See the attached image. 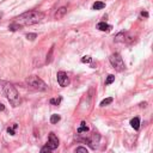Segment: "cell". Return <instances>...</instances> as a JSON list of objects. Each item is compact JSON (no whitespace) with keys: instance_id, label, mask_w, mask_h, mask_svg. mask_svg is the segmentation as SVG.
<instances>
[{"instance_id":"cell-17","label":"cell","mask_w":153,"mask_h":153,"mask_svg":"<svg viewBox=\"0 0 153 153\" xmlns=\"http://www.w3.org/2000/svg\"><path fill=\"white\" fill-rule=\"evenodd\" d=\"M114 82H115V75L109 74L108 78H107V80H105V85H110V84H113Z\"/></svg>"},{"instance_id":"cell-3","label":"cell","mask_w":153,"mask_h":153,"mask_svg":"<svg viewBox=\"0 0 153 153\" xmlns=\"http://www.w3.org/2000/svg\"><path fill=\"white\" fill-rule=\"evenodd\" d=\"M25 82H26V84L30 88H32V89H35L37 91H47V89H48L47 84L41 78H38L37 75H30V76H28Z\"/></svg>"},{"instance_id":"cell-12","label":"cell","mask_w":153,"mask_h":153,"mask_svg":"<svg viewBox=\"0 0 153 153\" xmlns=\"http://www.w3.org/2000/svg\"><path fill=\"white\" fill-rule=\"evenodd\" d=\"M126 41V34H124V31H121V32H118L116 36H115V42L116 43H118V42H124Z\"/></svg>"},{"instance_id":"cell-13","label":"cell","mask_w":153,"mask_h":153,"mask_svg":"<svg viewBox=\"0 0 153 153\" xmlns=\"http://www.w3.org/2000/svg\"><path fill=\"white\" fill-rule=\"evenodd\" d=\"M78 132L79 134H82V133H86V132H89V127L86 126V123L85 122H82V124H80V127L78 128Z\"/></svg>"},{"instance_id":"cell-21","label":"cell","mask_w":153,"mask_h":153,"mask_svg":"<svg viewBox=\"0 0 153 153\" xmlns=\"http://www.w3.org/2000/svg\"><path fill=\"white\" fill-rule=\"evenodd\" d=\"M75 153H89V152H88V149L85 147L80 146V147H78V148L75 149Z\"/></svg>"},{"instance_id":"cell-16","label":"cell","mask_w":153,"mask_h":153,"mask_svg":"<svg viewBox=\"0 0 153 153\" xmlns=\"http://www.w3.org/2000/svg\"><path fill=\"white\" fill-rule=\"evenodd\" d=\"M18 128V124H13L12 127H7V133L10 134V135H15L16 134V129Z\"/></svg>"},{"instance_id":"cell-10","label":"cell","mask_w":153,"mask_h":153,"mask_svg":"<svg viewBox=\"0 0 153 153\" xmlns=\"http://www.w3.org/2000/svg\"><path fill=\"white\" fill-rule=\"evenodd\" d=\"M130 126H132L135 130H139V128H140V118H139V117L132 118V120H130Z\"/></svg>"},{"instance_id":"cell-1","label":"cell","mask_w":153,"mask_h":153,"mask_svg":"<svg viewBox=\"0 0 153 153\" xmlns=\"http://www.w3.org/2000/svg\"><path fill=\"white\" fill-rule=\"evenodd\" d=\"M42 19H44V13L43 12H40V11H28V12L18 16V17H16L13 23L22 28L24 25L37 24V23L42 22Z\"/></svg>"},{"instance_id":"cell-8","label":"cell","mask_w":153,"mask_h":153,"mask_svg":"<svg viewBox=\"0 0 153 153\" xmlns=\"http://www.w3.org/2000/svg\"><path fill=\"white\" fill-rule=\"evenodd\" d=\"M97 29L101 30V31H110L111 25H109V24L105 23V22H99V23L97 24Z\"/></svg>"},{"instance_id":"cell-14","label":"cell","mask_w":153,"mask_h":153,"mask_svg":"<svg viewBox=\"0 0 153 153\" xmlns=\"http://www.w3.org/2000/svg\"><path fill=\"white\" fill-rule=\"evenodd\" d=\"M113 101H114V98H113V97L105 98V99H103V101L101 102L99 107H105V105H109V104H111V103H113Z\"/></svg>"},{"instance_id":"cell-22","label":"cell","mask_w":153,"mask_h":153,"mask_svg":"<svg viewBox=\"0 0 153 153\" xmlns=\"http://www.w3.org/2000/svg\"><path fill=\"white\" fill-rule=\"evenodd\" d=\"M41 153H51V149L46 145V146H43V147L41 148Z\"/></svg>"},{"instance_id":"cell-5","label":"cell","mask_w":153,"mask_h":153,"mask_svg":"<svg viewBox=\"0 0 153 153\" xmlns=\"http://www.w3.org/2000/svg\"><path fill=\"white\" fill-rule=\"evenodd\" d=\"M56 76H57V83H59V85H60V86L66 88V86L69 84V78H68V75H67V73H66V72L60 71V72H57Z\"/></svg>"},{"instance_id":"cell-23","label":"cell","mask_w":153,"mask_h":153,"mask_svg":"<svg viewBox=\"0 0 153 153\" xmlns=\"http://www.w3.org/2000/svg\"><path fill=\"white\" fill-rule=\"evenodd\" d=\"M36 37H37L36 34H28V35H26V38H28L29 41H34Z\"/></svg>"},{"instance_id":"cell-4","label":"cell","mask_w":153,"mask_h":153,"mask_svg":"<svg viewBox=\"0 0 153 153\" xmlns=\"http://www.w3.org/2000/svg\"><path fill=\"white\" fill-rule=\"evenodd\" d=\"M109 61L111 63V66L117 71V72H122L126 69V65L123 62V59L121 57V55L118 53H114L110 55L109 57Z\"/></svg>"},{"instance_id":"cell-19","label":"cell","mask_w":153,"mask_h":153,"mask_svg":"<svg viewBox=\"0 0 153 153\" xmlns=\"http://www.w3.org/2000/svg\"><path fill=\"white\" fill-rule=\"evenodd\" d=\"M92 61V57L91 56H89V55H86V56H83L82 57V62L83 63H90Z\"/></svg>"},{"instance_id":"cell-11","label":"cell","mask_w":153,"mask_h":153,"mask_svg":"<svg viewBox=\"0 0 153 153\" xmlns=\"http://www.w3.org/2000/svg\"><path fill=\"white\" fill-rule=\"evenodd\" d=\"M104 7H105V3H103V1H96V3H93V5H92V10H96V11L103 10Z\"/></svg>"},{"instance_id":"cell-2","label":"cell","mask_w":153,"mask_h":153,"mask_svg":"<svg viewBox=\"0 0 153 153\" xmlns=\"http://www.w3.org/2000/svg\"><path fill=\"white\" fill-rule=\"evenodd\" d=\"M0 88H1L5 97L7 98V101L10 102V104L12 107H18L19 105V103H21L19 93H18V91L16 90V88L12 84L1 80V82H0Z\"/></svg>"},{"instance_id":"cell-26","label":"cell","mask_w":153,"mask_h":153,"mask_svg":"<svg viewBox=\"0 0 153 153\" xmlns=\"http://www.w3.org/2000/svg\"><path fill=\"white\" fill-rule=\"evenodd\" d=\"M1 18H3V13L0 12V21H1Z\"/></svg>"},{"instance_id":"cell-15","label":"cell","mask_w":153,"mask_h":153,"mask_svg":"<svg viewBox=\"0 0 153 153\" xmlns=\"http://www.w3.org/2000/svg\"><path fill=\"white\" fill-rule=\"evenodd\" d=\"M60 120H61L60 115H57V114H54V115H51V117H50V123L55 124V123H57Z\"/></svg>"},{"instance_id":"cell-20","label":"cell","mask_w":153,"mask_h":153,"mask_svg":"<svg viewBox=\"0 0 153 153\" xmlns=\"http://www.w3.org/2000/svg\"><path fill=\"white\" fill-rule=\"evenodd\" d=\"M18 29H21V26H18V25L15 24V23H12V24L9 25V30H11V31H17Z\"/></svg>"},{"instance_id":"cell-18","label":"cell","mask_w":153,"mask_h":153,"mask_svg":"<svg viewBox=\"0 0 153 153\" xmlns=\"http://www.w3.org/2000/svg\"><path fill=\"white\" fill-rule=\"evenodd\" d=\"M61 101H62L61 97H59V98H51V99H50V104H53V105H59V104L61 103Z\"/></svg>"},{"instance_id":"cell-7","label":"cell","mask_w":153,"mask_h":153,"mask_svg":"<svg viewBox=\"0 0 153 153\" xmlns=\"http://www.w3.org/2000/svg\"><path fill=\"white\" fill-rule=\"evenodd\" d=\"M66 13H67V9H66V7H60V9L55 12L54 17H55V19H61V18L65 17Z\"/></svg>"},{"instance_id":"cell-25","label":"cell","mask_w":153,"mask_h":153,"mask_svg":"<svg viewBox=\"0 0 153 153\" xmlns=\"http://www.w3.org/2000/svg\"><path fill=\"white\" fill-rule=\"evenodd\" d=\"M4 110H5V105L0 103V111H4Z\"/></svg>"},{"instance_id":"cell-9","label":"cell","mask_w":153,"mask_h":153,"mask_svg":"<svg viewBox=\"0 0 153 153\" xmlns=\"http://www.w3.org/2000/svg\"><path fill=\"white\" fill-rule=\"evenodd\" d=\"M89 142H90V146H91L92 148H96L97 145H98V142H99V135L95 133V134L92 135V139L89 140Z\"/></svg>"},{"instance_id":"cell-24","label":"cell","mask_w":153,"mask_h":153,"mask_svg":"<svg viewBox=\"0 0 153 153\" xmlns=\"http://www.w3.org/2000/svg\"><path fill=\"white\" fill-rule=\"evenodd\" d=\"M141 16L145 17V18H147V17H148V12H147V11H142V12H141Z\"/></svg>"},{"instance_id":"cell-6","label":"cell","mask_w":153,"mask_h":153,"mask_svg":"<svg viewBox=\"0 0 153 153\" xmlns=\"http://www.w3.org/2000/svg\"><path fill=\"white\" fill-rule=\"evenodd\" d=\"M47 146H48L51 151L55 149V148H57V146H59V139H57V136H56L54 133H50V134H49Z\"/></svg>"}]
</instances>
